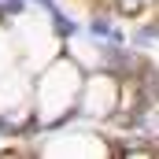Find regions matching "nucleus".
<instances>
[{"mask_svg": "<svg viewBox=\"0 0 159 159\" xmlns=\"http://www.w3.org/2000/svg\"><path fill=\"white\" fill-rule=\"evenodd\" d=\"M52 26H56V34H59V37H67V34H74V30H78L74 22H67V15H63L59 7L52 11Z\"/></svg>", "mask_w": 159, "mask_h": 159, "instance_id": "obj_1", "label": "nucleus"}, {"mask_svg": "<svg viewBox=\"0 0 159 159\" xmlns=\"http://www.w3.org/2000/svg\"><path fill=\"white\" fill-rule=\"evenodd\" d=\"M26 11V0H4V15H22Z\"/></svg>", "mask_w": 159, "mask_h": 159, "instance_id": "obj_2", "label": "nucleus"}, {"mask_svg": "<svg viewBox=\"0 0 159 159\" xmlns=\"http://www.w3.org/2000/svg\"><path fill=\"white\" fill-rule=\"evenodd\" d=\"M34 4H41V7H44V11H48V15H52V11H56V0H34Z\"/></svg>", "mask_w": 159, "mask_h": 159, "instance_id": "obj_3", "label": "nucleus"}]
</instances>
